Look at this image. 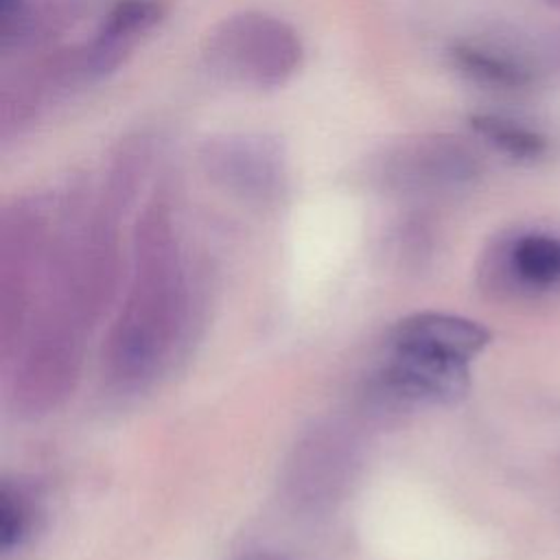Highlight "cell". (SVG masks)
<instances>
[{"label":"cell","instance_id":"cell-1","mask_svg":"<svg viewBox=\"0 0 560 560\" xmlns=\"http://www.w3.org/2000/svg\"><path fill=\"white\" fill-rule=\"evenodd\" d=\"M490 335L477 322L418 313L398 322L389 335V361L383 381L411 400L451 402L468 389V363Z\"/></svg>","mask_w":560,"mask_h":560},{"label":"cell","instance_id":"cell-2","mask_svg":"<svg viewBox=\"0 0 560 560\" xmlns=\"http://www.w3.org/2000/svg\"><path fill=\"white\" fill-rule=\"evenodd\" d=\"M201 63L219 81L276 90L300 72L304 44L287 20L267 11H238L208 28L201 39Z\"/></svg>","mask_w":560,"mask_h":560},{"label":"cell","instance_id":"cell-3","mask_svg":"<svg viewBox=\"0 0 560 560\" xmlns=\"http://www.w3.org/2000/svg\"><path fill=\"white\" fill-rule=\"evenodd\" d=\"M376 171L385 182L400 186L453 184L472 177L479 171V160L459 136L429 131L409 133L381 147Z\"/></svg>","mask_w":560,"mask_h":560},{"label":"cell","instance_id":"cell-4","mask_svg":"<svg viewBox=\"0 0 560 560\" xmlns=\"http://www.w3.org/2000/svg\"><path fill=\"white\" fill-rule=\"evenodd\" d=\"M199 162L217 182L252 192L276 190L287 171V153L280 138L265 131H223L199 144Z\"/></svg>","mask_w":560,"mask_h":560},{"label":"cell","instance_id":"cell-5","mask_svg":"<svg viewBox=\"0 0 560 560\" xmlns=\"http://www.w3.org/2000/svg\"><path fill=\"white\" fill-rule=\"evenodd\" d=\"M166 15L162 0H118L98 22L94 35L83 42L90 70L96 81L114 74L136 44Z\"/></svg>","mask_w":560,"mask_h":560},{"label":"cell","instance_id":"cell-6","mask_svg":"<svg viewBox=\"0 0 560 560\" xmlns=\"http://www.w3.org/2000/svg\"><path fill=\"white\" fill-rule=\"evenodd\" d=\"M74 15L72 0H0V50H39L72 26Z\"/></svg>","mask_w":560,"mask_h":560},{"label":"cell","instance_id":"cell-7","mask_svg":"<svg viewBox=\"0 0 560 560\" xmlns=\"http://www.w3.org/2000/svg\"><path fill=\"white\" fill-rule=\"evenodd\" d=\"M451 63L470 81L499 88V90H521L532 83V70L516 57L479 42H455L448 48Z\"/></svg>","mask_w":560,"mask_h":560},{"label":"cell","instance_id":"cell-8","mask_svg":"<svg viewBox=\"0 0 560 560\" xmlns=\"http://www.w3.org/2000/svg\"><path fill=\"white\" fill-rule=\"evenodd\" d=\"M468 122L479 138L512 160H536L549 149L547 138L540 131L508 116L483 112L470 114Z\"/></svg>","mask_w":560,"mask_h":560},{"label":"cell","instance_id":"cell-9","mask_svg":"<svg viewBox=\"0 0 560 560\" xmlns=\"http://www.w3.org/2000/svg\"><path fill=\"white\" fill-rule=\"evenodd\" d=\"M510 267L518 280L532 287L560 282V238L549 234H525L510 247Z\"/></svg>","mask_w":560,"mask_h":560},{"label":"cell","instance_id":"cell-10","mask_svg":"<svg viewBox=\"0 0 560 560\" xmlns=\"http://www.w3.org/2000/svg\"><path fill=\"white\" fill-rule=\"evenodd\" d=\"M26 527V516L20 505L7 490L2 492V508H0V538H2V549H11L13 545L20 542L22 534Z\"/></svg>","mask_w":560,"mask_h":560},{"label":"cell","instance_id":"cell-11","mask_svg":"<svg viewBox=\"0 0 560 560\" xmlns=\"http://www.w3.org/2000/svg\"><path fill=\"white\" fill-rule=\"evenodd\" d=\"M549 7H553V9H560V0H545Z\"/></svg>","mask_w":560,"mask_h":560}]
</instances>
